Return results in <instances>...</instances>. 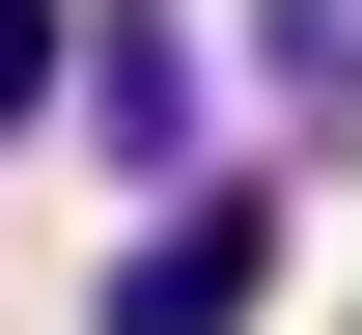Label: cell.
<instances>
[{
    "instance_id": "cell-2",
    "label": "cell",
    "mask_w": 362,
    "mask_h": 335,
    "mask_svg": "<svg viewBox=\"0 0 362 335\" xmlns=\"http://www.w3.org/2000/svg\"><path fill=\"white\" fill-rule=\"evenodd\" d=\"M28 112H56V0H0V140H28Z\"/></svg>"
},
{
    "instance_id": "cell-1",
    "label": "cell",
    "mask_w": 362,
    "mask_h": 335,
    "mask_svg": "<svg viewBox=\"0 0 362 335\" xmlns=\"http://www.w3.org/2000/svg\"><path fill=\"white\" fill-rule=\"evenodd\" d=\"M251 307H279V224L251 195H168V224L112 251V335H251Z\"/></svg>"
}]
</instances>
